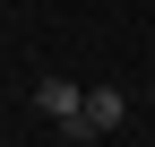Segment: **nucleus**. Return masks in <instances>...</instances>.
I'll return each instance as SVG.
<instances>
[{"mask_svg":"<svg viewBox=\"0 0 155 147\" xmlns=\"http://www.w3.org/2000/svg\"><path fill=\"white\" fill-rule=\"evenodd\" d=\"M78 104H86V87H78V78H61V69L35 78V113H43L52 130H78Z\"/></svg>","mask_w":155,"mask_h":147,"instance_id":"obj_2","label":"nucleus"},{"mask_svg":"<svg viewBox=\"0 0 155 147\" xmlns=\"http://www.w3.org/2000/svg\"><path fill=\"white\" fill-rule=\"evenodd\" d=\"M121 121H129V95H121V87H86V104H78V130L69 138H104V130H121Z\"/></svg>","mask_w":155,"mask_h":147,"instance_id":"obj_1","label":"nucleus"}]
</instances>
